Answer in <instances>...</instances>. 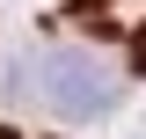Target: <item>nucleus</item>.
I'll return each instance as SVG.
<instances>
[{
  "instance_id": "nucleus-1",
  "label": "nucleus",
  "mask_w": 146,
  "mask_h": 139,
  "mask_svg": "<svg viewBox=\"0 0 146 139\" xmlns=\"http://www.w3.org/2000/svg\"><path fill=\"white\" fill-rule=\"evenodd\" d=\"M44 95L58 103V117H95L110 103V73L73 59V51H58V59H44Z\"/></svg>"
},
{
  "instance_id": "nucleus-2",
  "label": "nucleus",
  "mask_w": 146,
  "mask_h": 139,
  "mask_svg": "<svg viewBox=\"0 0 146 139\" xmlns=\"http://www.w3.org/2000/svg\"><path fill=\"white\" fill-rule=\"evenodd\" d=\"M131 66H139V73H146V51H139V59H131Z\"/></svg>"
}]
</instances>
